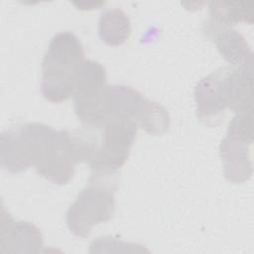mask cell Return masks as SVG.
Listing matches in <instances>:
<instances>
[{"instance_id":"6da1fadb","label":"cell","mask_w":254,"mask_h":254,"mask_svg":"<svg viewBox=\"0 0 254 254\" xmlns=\"http://www.w3.org/2000/svg\"><path fill=\"white\" fill-rule=\"evenodd\" d=\"M83 61L82 44L73 33L64 31L56 34L42 61L43 96L59 103L73 95L76 75Z\"/></svg>"},{"instance_id":"7a4b0ae2","label":"cell","mask_w":254,"mask_h":254,"mask_svg":"<svg viewBox=\"0 0 254 254\" xmlns=\"http://www.w3.org/2000/svg\"><path fill=\"white\" fill-rule=\"evenodd\" d=\"M117 187L116 173L91 174L88 184L78 193L66 212V224L72 234L85 238L94 225L106 222L113 217L114 194Z\"/></svg>"},{"instance_id":"3957f363","label":"cell","mask_w":254,"mask_h":254,"mask_svg":"<svg viewBox=\"0 0 254 254\" xmlns=\"http://www.w3.org/2000/svg\"><path fill=\"white\" fill-rule=\"evenodd\" d=\"M55 130L40 122L17 125L1 133L0 164L10 173L36 166L48 151Z\"/></svg>"},{"instance_id":"277c9868","label":"cell","mask_w":254,"mask_h":254,"mask_svg":"<svg viewBox=\"0 0 254 254\" xmlns=\"http://www.w3.org/2000/svg\"><path fill=\"white\" fill-rule=\"evenodd\" d=\"M106 112L109 119L132 120L153 136L165 133L170 125L165 107L126 85H107Z\"/></svg>"},{"instance_id":"5b68a950","label":"cell","mask_w":254,"mask_h":254,"mask_svg":"<svg viewBox=\"0 0 254 254\" xmlns=\"http://www.w3.org/2000/svg\"><path fill=\"white\" fill-rule=\"evenodd\" d=\"M106 71L93 60H84L75 79L74 111L89 127L100 128L108 120L106 112Z\"/></svg>"},{"instance_id":"8992f818","label":"cell","mask_w":254,"mask_h":254,"mask_svg":"<svg viewBox=\"0 0 254 254\" xmlns=\"http://www.w3.org/2000/svg\"><path fill=\"white\" fill-rule=\"evenodd\" d=\"M100 128L101 142L87 163L92 173L115 174L129 157L138 124L127 119H109Z\"/></svg>"},{"instance_id":"52a82bcc","label":"cell","mask_w":254,"mask_h":254,"mask_svg":"<svg viewBox=\"0 0 254 254\" xmlns=\"http://www.w3.org/2000/svg\"><path fill=\"white\" fill-rule=\"evenodd\" d=\"M228 66L212 71L201 78L194 90L197 118L208 126H217L223 121L227 108L225 77Z\"/></svg>"},{"instance_id":"ba28073f","label":"cell","mask_w":254,"mask_h":254,"mask_svg":"<svg viewBox=\"0 0 254 254\" xmlns=\"http://www.w3.org/2000/svg\"><path fill=\"white\" fill-rule=\"evenodd\" d=\"M43 247L40 229L28 221H14L11 215L2 213L0 252L39 253Z\"/></svg>"},{"instance_id":"9c48e42d","label":"cell","mask_w":254,"mask_h":254,"mask_svg":"<svg viewBox=\"0 0 254 254\" xmlns=\"http://www.w3.org/2000/svg\"><path fill=\"white\" fill-rule=\"evenodd\" d=\"M251 145L228 136L221 141L219 153L223 162L224 176L229 182L241 184L250 179L253 172L250 158Z\"/></svg>"},{"instance_id":"30bf717a","label":"cell","mask_w":254,"mask_h":254,"mask_svg":"<svg viewBox=\"0 0 254 254\" xmlns=\"http://www.w3.org/2000/svg\"><path fill=\"white\" fill-rule=\"evenodd\" d=\"M254 12L252 2L211 1L209 2V19L203 25L205 37L211 33L230 28L237 23L253 24Z\"/></svg>"},{"instance_id":"8fae6325","label":"cell","mask_w":254,"mask_h":254,"mask_svg":"<svg viewBox=\"0 0 254 254\" xmlns=\"http://www.w3.org/2000/svg\"><path fill=\"white\" fill-rule=\"evenodd\" d=\"M225 86L228 109L235 113L253 109V64L228 66Z\"/></svg>"},{"instance_id":"7c38bea8","label":"cell","mask_w":254,"mask_h":254,"mask_svg":"<svg viewBox=\"0 0 254 254\" xmlns=\"http://www.w3.org/2000/svg\"><path fill=\"white\" fill-rule=\"evenodd\" d=\"M206 38L212 40L221 56L233 65L253 64V53L245 38L231 28L217 30Z\"/></svg>"},{"instance_id":"4fadbf2b","label":"cell","mask_w":254,"mask_h":254,"mask_svg":"<svg viewBox=\"0 0 254 254\" xmlns=\"http://www.w3.org/2000/svg\"><path fill=\"white\" fill-rule=\"evenodd\" d=\"M131 34L130 20L120 9L114 8L101 13L98 23V35L109 46L123 44Z\"/></svg>"},{"instance_id":"5bb4252c","label":"cell","mask_w":254,"mask_h":254,"mask_svg":"<svg viewBox=\"0 0 254 254\" xmlns=\"http://www.w3.org/2000/svg\"><path fill=\"white\" fill-rule=\"evenodd\" d=\"M253 109L236 113L228 124L226 136L244 141L247 143H253Z\"/></svg>"},{"instance_id":"9a60e30c","label":"cell","mask_w":254,"mask_h":254,"mask_svg":"<svg viewBox=\"0 0 254 254\" xmlns=\"http://www.w3.org/2000/svg\"><path fill=\"white\" fill-rule=\"evenodd\" d=\"M74 6L77 7V9L80 10H92L96 9L100 5L104 4V2H94V1H88V2H72Z\"/></svg>"}]
</instances>
